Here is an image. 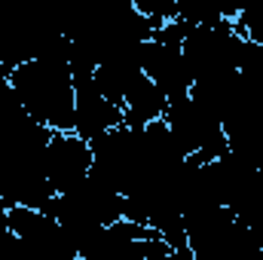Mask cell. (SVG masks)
<instances>
[{
	"label": "cell",
	"instance_id": "obj_9",
	"mask_svg": "<svg viewBox=\"0 0 263 260\" xmlns=\"http://www.w3.org/2000/svg\"><path fill=\"white\" fill-rule=\"evenodd\" d=\"M9 230L22 242L28 260H80L70 233L43 208L9 205Z\"/></svg>",
	"mask_w": 263,
	"mask_h": 260
},
{
	"label": "cell",
	"instance_id": "obj_5",
	"mask_svg": "<svg viewBox=\"0 0 263 260\" xmlns=\"http://www.w3.org/2000/svg\"><path fill=\"white\" fill-rule=\"evenodd\" d=\"M223 132L230 150L260 162L263 156V46L248 40L242 43L239 80L233 101L223 114Z\"/></svg>",
	"mask_w": 263,
	"mask_h": 260
},
{
	"label": "cell",
	"instance_id": "obj_18",
	"mask_svg": "<svg viewBox=\"0 0 263 260\" xmlns=\"http://www.w3.org/2000/svg\"><path fill=\"white\" fill-rule=\"evenodd\" d=\"M3 233H9V205L3 202V196H0V236Z\"/></svg>",
	"mask_w": 263,
	"mask_h": 260
},
{
	"label": "cell",
	"instance_id": "obj_7",
	"mask_svg": "<svg viewBox=\"0 0 263 260\" xmlns=\"http://www.w3.org/2000/svg\"><path fill=\"white\" fill-rule=\"evenodd\" d=\"M43 211L52 214L65 227L73 239V245L80 248L92 233H98L101 227H107L126 214V196L114 190L110 184H104L101 178L89 175L77 187H70L65 193H55L43 205Z\"/></svg>",
	"mask_w": 263,
	"mask_h": 260
},
{
	"label": "cell",
	"instance_id": "obj_6",
	"mask_svg": "<svg viewBox=\"0 0 263 260\" xmlns=\"http://www.w3.org/2000/svg\"><path fill=\"white\" fill-rule=\"evenodd\" d=\"M62 22L49 0H0V73L37 59L62 37Z\"/></svg>",
	"mask_w": 263,
	"mask_h": 260
},
{
	"label": "cell",
	"instance_id": "obj_11",
	"mask_svg": "<svg viewBox=\"0 0 263 260\" xmlns=\"http://www.w3.org/2000/svg\"><path fill=\"white\" fill-rule=\"evenodd\" d=\"M123 123V107L101 95L89 67H73V135L95 141Z\"/></svg>",
	"mask_w": 263,
	"mask_h": 260
},
{
	"label": "cell",
	"instance_id": "obj_16",
	"mask_svg": "<svg viewBox=\"0 0 263 260\" xmlns=\"http://www.w3.org/2000/svg\"><path fill=\"white\" fill-rule=\"evenodd\" d=\"M236 31L254 43L263 46V0H245L242 3V12L236 15Z\"/></svg>",
	"mask_w": 263,
	"mask_h": 260
},
{
	"label": "cell",
	"instance_id": "obj_17",
	"mask_svg": "<svg viewBox=\"0 0 263 260\" xmlns=\"http://www.w3.org/2000/svg\"><path fill=\"white\" fill-rule=\"evenodd\" d=\"M236 217H239L251 233H254V239H257V245H260V251H263V196H260V199H254L248 208H242Z\"/></svg>",
	"mask_w": 263,
	"mask_h": 260
},
{
	"label": "cell",
	"instance_id": "obj_19",
	"mask_svg": "<svg viewBox=\"0 0 263 260\" xmlns=\"http://www.w3.org/2000/svg\"><path fill=\"white\" fill-rule=\"evenodd\" d=\"M257 169H260V178H263V156H260V162H257Z\"/></svg>",
	"mask_w": 263,
	"mask_h": 260
},
{
	"label": "cell",
	"instance_id": "obj_12",
	"mask_svg": "<svg viewBox=\"0 0 263 260\" xmlns=\"http://www.w3.org/2000/svg\"><path fill=\"white\" fill-rule=\"evenodd\" d=\"M141 67L144 73L165 92L168 101L190 95L193 86V73L187 65L184 46L175 40H162V37H150L141 49Z\"/></svg>",
	"mask_w": 263,
	"mask_h": 260
},
{
	"label": "cell",
	"instance_id": "obj_3",
	"mask_svg": "<svg viewBox=\"0 0 263 260\" xmlns=\"http://www.w3.org/2000/svg\"><path fill=\"white\" fill-rule=\"evenodd\" d=\"M242 43L245 37L236 31L233 22L193 25L181 43L190 73H193L190 98L199 101L205 110H211L217 120H223L233 101V92H236Z\"/></svg>",
	"mask_w": 263,
	"mask_h": 260
},
{
	"label": "cell",
	"instance_id": "obj_10",
	"mask_svg": "<svg viewBox=\"0 0 263 260\" xmlns=\"http://www.w3.org/2000/svg\"><path fill=\"white\" fill-rule=\"evenodd\" d=\"M208 172L217 202L227 205L233 214H239L242 208H248L254 199L263 196V178L257 162L236 150H223L220 156L208 159Z\"/></svg>",
	"mask_w": 263,
	"mask_h": 260
},
{
	"label": "cell",
	"instance_id": "obj_15",
	"mask_svg": "<svg viewBox=\"0 0 263 260\" xmlns=\"http://www.w3.org/2000/svg\"><path fill=\"white\" fill-rule=\"evenodd\" d=\"M165 107H168L165 92H162L147 73H141V77L132 83V89L126 92V98H123V123H126V126H147V123H156V120H162Z\"/></svg>",
	"mask_w": 263,
	"mask_h": 260
},
{
	"label": "cell",
	"instance_id": "obj_14",
	"mask_svg": "<svg viewBox=\"0 0 263 260\" xmlns=\"http://www.w3.org/2000/svg\"><path fill=\"white\" fill-rule=\"evenodd\" d=\"M141 49H144V46L117 52L114 59L101 62V65L92 70V77H95L101 95L110 98L117 107H123V98H126V92L132 89V83L144 73V67H141Z\"/></svg>",
	"mask_w": 263,
	"mask_h": 260
},
{
	"label": "cell",
	"instance_id": "obj_1",
	"mask_svg": "<svg viewBox=\"0 0 263 260\" xmlns=\"http://www.w3.org/2000/svg\"><path fill=\"white\" fill-rule=\"evenodd\" d=\"M52 129L37 123L0 73V196L6 205L43 208L52 199L46 181V144Z\"/></svg>",
	"mask_w": 263,
	"mask_h": 260
},
{
	"label": "cell",
	"instance_id": "obj_13",
	"mask_svg": "<svg viewBox=\"0 0 263 260\" xmlns=\"http://www.w3.org/2000/svg\"><path fill=\"white\" fill-rule=\"evenodd\" d=\"M92 169V144L73 132H52L46 144V181L52 193H65L89 178Z\"/></svg>",
	"mask_w": 263,
	"mask_h": 260
},
{
	"label": "cell",
	"instance_id": "obj_4",
	"mask_svg": "<svg viewBox=\"0 0 263 260\" xmlns=\"http://www.w3.org/2000/svg\"><path fill=\"white\" fill-rule=\"evenodd\" d=\"M6 80L37 123L52 132H73V65L65 34L37 59L12 67Z\"/></svg>",
	"mask_w": 263,
	"mask_h": 260
},
{
	"label": "cell",
	"instance_id": "obj_8",
	"mask_svg": "<svg viewBox=\"0 0 263 260\" xmlns=\"http://www.w3.org/2000/svg\"><path fill=\"white\" fill-rule=\"evenodd\" d=\"M162 120L172 129V135L184 144V150L199 156V159H205V162L214 159V156H220L223 150H230L223 123L211 110H205L199 101H193L190 95L168 101Z\"/></svg>",
	"mask_w": 263,
	"mask_h": 260
},
{
	"label": "cell",
	"instance_id": "obj_2",
	"mask_svg": "<svg viewBox=\"0 0 263 260\" xmlns=\"http://www.w3.org/2000/svg\"><path fill=\"white\" fill-rule=\"evenodd\" d=\"M162 22L144 15L135 0H77L65 25L70 43V65L95 67L117 52L144 46Z\"/></svg>",
	"mask_w": 263,
	"mask_h": 260
}]
</instances>
